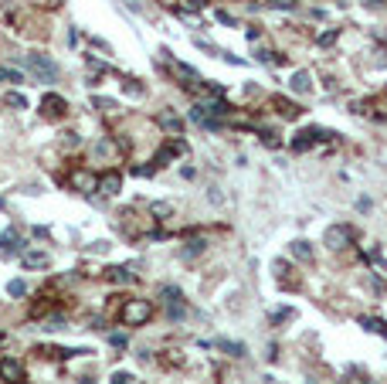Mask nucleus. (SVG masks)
I'll list each match as a JSON object with an SVG mask.
<instances>
[{
    "mask_svg": "<svg viewBox=\"0 0 387 384\" xmlns=\"http://www.w3.org/2000/svg\"><path fill=\"white\" fill-rule=\"evenodd\" d=\"M112 384H136V378H133V374H122V371H119L116 378H112Z\"/></svg>",
    "mask_w": 387,
    "mask_h": 384,
    "instance_id": "4468645a",
    "label": "nucleus"
},
{
    "mask_svg": "<svg viewBox=\"0 0 387 384\" xmlns=\"http://www.w3.org/2000/svg\"><path fill=\"white\" fill-rule=\"evenodd\" d=\"M119 184H122V177H119L116 170H109V173H102V177H98V191H102V194H116Z\"/></svg>",
    "mask_w": 387,
    "mask_h": 384,
    "instance_id": "423d86ee",
    "label": "nucleus"
},
{
    "mask_svg": "<svg viewBox=\"0 0 387 384\" xmlns=\"http://www.w3.org/2000/svg\"><path fill=\"white\" fill-rule=\"evenodd\" d=\"M160 126H163V129H170V133H180V129H184V123H180L174 113H163V116H160Z\"/></svg>",
    "mask_w": 387,
    "mask_h": 384,
    "instance_id": "1a4fd4ad",
    "label": "nucleus"
},
{
    "mask_svg": "<svg viewBox=\"0 0 387 384\" xmlns=\"http://www.w3.org/2000/svg\"><path fill=\"white\" fill-rule=\"evenodd\" d=\"M292 89H295V92H306V89H309V75H306V72H299V75L292 78Z\"/></svg>",
    "mask_w": 387,
    "mask_h": 384,
    "instance_id": "9b49d317",
    "label": "nucleus"
},
{
    "mask_svg": "<svg viewBox=\"0 0 387 384\" xmlns=\"http://www.w3.org/2000/svg\"><path fill=\"white\" fill-rule=\"evenodd\" d=\"M109 279H112V282H129L133 275H129L126 269H109Z\"/></svg>",
    "mask_w": 387,
    "mask_h": 384,
    "instance_id": "f8f14e48",
    "label": "nucleus"
},
{
    "mask_svg": "<svg viewBox=\"0 0 387 384\" xmlns=\"http://www.w3.org/2000/svg\"><path fill=\"white\" fill-rule=\"evenodd\" d=\"M333 41H336V31H326V34H323V38H319V44H323V48H326V44H333Z\"/></svg>",
    "mask_w": 387,
    "mask_h": 384,
    "instance_id": "f3484780",
    "label": "nucleus"
},
{
    "mask_svg": "<svg viewBox=\"0 0 387 384\" xmlns=\"http://www.w3.org/2000/svg\"><path fill=\"white\" fill-rule=\"evenodd\" d=\"M0 378H3L7 384H20L24 381V367H20V361L3 357V361H0Z\"/></svg>",
    "mask_w": 387,
    "mask_h": 384,
    "instance_id": "f03ea898",
    "label": "nucleus"
},
{
    "mask_svg": "<svg viewBox=\"0 0 387 384\" xmlns=\"http://www.w3.org/2000/svg\"><path fill=\"white\" fill-rule=\"evenodd\" d=\"M7 102H10V106H17V109H24V106H27V102H24V96H10Z\"/></svg>",
    "mask_w": 387,
    "mask_h": 384,
    "instance_id": "a211bd4d",
    "label": "nucleus"
},
{
    "mask_svg": "<svg viewBox=\"0 0 387 384\" xmlns=\"http://www.w3.org/2000/svg\"><path fill=\"white\" fill-rule=\"evenodd\" d=\"M150 316H153L150 299H129V303L122 306V323H126V327H143Z\"/></svg>",
    "mask_w": 387,
    "mask_h": 384,
    "instance_id": "f257e3e1",
    "label": "nucleus"
},
{
    "mask_svg": "<svg viewBox=\"0 0 387 384\" xmlns=\"http://www.w3.org/2000/svg\"><path fill=\"white\" fill-rule=\"evenodd\" d=\"M65 109H68V106H65V99L55 96V92H48V96L41 99V113L48 116V119H61V116H65Z\"/></svg>",
    "mask_w": 387,
    "mask_h": 384,
    "instance_id": "7ed1b4c3",
    "label": "nucleus"
},
{
    "mask_svg": "<svg viewBox=\"0 0 387 384\" xmlns=\"http://www.w3.org/2000/svg\"><path fill=\"white\" fill-rule=\"evenodd\" d=\"M72 184H75L78 191H92V187H98V177H92L89 170H75L72 173Z\"/></svg>",
    "mask_w": 387,
    "mask_h": 384,
    "instance_id": "0eeeda50",
    "label": "nucleus"
},
{
    "mask_svg": "<svg viewBox=\"0 0 387 384\" xmlns=\"http://www.w3.org/2000/svg\"><path fill=\"white\" fill-rule=\"evenodd\" d=\"M27 65H31L34 72H41V75H48V78H55V75H58L55 61H48V58H41V55H31V58H27Z\"/></svg>",
    "mask_w": 387,
    "mask_h": 384,
    "instance_id": "20e7f679",
    "label": "nucleus"
},
{
    "mask_svg": "<svg viewBox=\"0 0 387 384\" xmlns=\"http://www.w3.org/2000/svg\"><path fill=\"white\" fill-rule=\"evenodd\" d=\"M174 211V208H170V204H153V214H160V218H167V214Z\"/></svg>",
    "mask_w": 387,
    "mask_h": 384,
    "instance_id": "2eb2a0df",
    "label": "nucleus"
},
{
    "mask_svg": "<svg viewBox=\"0 0 387 384\" xmlns=\"http://www.w3.org/2000/svg\"><path fill=\"white\" fill-rule=\"evenodd\" d=\"M292 255H295V258H312V249L306 242H295V245H292Z\"/></svg>",
    "mask_w": 387,
    "mask_h": 384,
    "instance_id": "9d476101",
    "label": "nucleus"
},
{
    "mask_svg": "<svg viewBox=\"0 0 387 384\" xmlns=\"http://www.w3.org/2000/svg\"><path fill=\"white\" fill-rule=\"evenodd\" d=\"M272 7H282V10H289V7H295V0H269Z\"/></svg>",
    "mask_w": 387,
    "mask_h": 384,
    "instance_id": "dca6fc26",
    "label": "nucleus"
},
{
    "mask_svg": "<svg viewBox=\"0 0 387 384\" xmlns=\"http://www.w3.org/2000/svg\"><path fill=\"white\" fill-rule=\"evenodd\" d=\"M347 238H350L347 228H329V231H326V245H329V249H340Z\"/></svg>",
    "mask_w": 387,
    "mask_h": 384,
    "instance_id": "6e6552de",
    "label": "nucleus"
},
{
    "mask_svg": "<svg viewBox=\"0 0 387 384\" xmlns=\"http://www.w3.org/2000/svg\"><path fill=\"white\" fill-rule=\"evenodd\" d=\"M7 292H10V296H24V292H27V286H24V282H17V279H14V282H10V286H7Z\"/></svg>",
    "mask_w": 387,
    "mask_h": 384,
    "instance_id": "ddd939ff",
    "label": "nucleus"
},
{
    "mask_svg": "<svg viewBox=\"0 0 387 384\" xmlns=\"http://www.w3.org/2000/svg\"><path fill=\"white\" fill-rule=\"evenodd\" d=\"M20 265H24V269H44V265H48V252H24V255H20Z\"/></svg>",
    "mask_w": 387,
    "mask_h": 384,
    "instance_id": "39448f33",
    "label": "nucleus"
}]
</instances>
